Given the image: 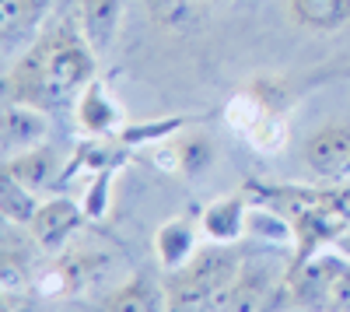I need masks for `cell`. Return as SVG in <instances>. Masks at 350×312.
Wrapping results in <instances>:
<instances>
[{"mask_svg": "<svg viewBox=\"0 0 350 312\" xmlns=\"http://www.w3.org/2000/svg\"><path fill=\"white\" fill-rule=\"evenodd\" d=\"M287 21L312 36H333L350 28V0H284Z\"/></svg>", "mask_w": 350, "mask_h": 312, "instance_id": "7", "label": "cell"}, {"mask_svg": "<svg viewBox=\"0 0 350 312\" xmlns=\"http://www.w3.org/2000/svg\"><path fill=\"white\" fill-rule=\"evenodd\" d=\"M158 305H161V295L148 274H137V277L123 281L105 298V312H158Z\"/></svg>", "mask_w": 350, "mask_h": 312, "instance_id": "16", "label": "cell"}, {"mask_svg": "<svg viewBox=\"0 0 350 312\" xmlns=\"http://www.w3.org/2000/svg\"><path fill=\"white\" fill-rule=\"evenodd\" d=\"M28 224V235L32 242L46 252H60L67 246V239L77 232L81 224V207L67 196H56V200H46L32 211V218L25 221Z\"/></svg>", "mask_w": 350, "mask_h": 312, "instance_id": "5", "label": "cell"}, {"mask_svg": "<svg viewBox=\"0 0 350 312\" xmlns=\"http://www.w3.org/2000/svg\"><path fill=\"white\" fill-rule=\"evenodd\" d=\"M56 176V155L46 144H36L28 151H18L4 161V179L18 183L28 193H39L42 186H49Z\"/></svg>", "mask_w": 350, "mask_h": 312, "instance_id": "11", "label": "cell"}, {"mask_svg": "<svg viewBox=\"0 0 350 312\" xmlns=\"http://www.w3.org/2000/svg\"><path fill=\"white\" fill-rule=\"evenodd\" d=\"M249 204L242 193H228V196H217L214 204H207L200 218V229L211 242H221V246H231L249 224Z\"/></svg>", "mask_w": 350, "mask_h": 312, "instance_id": "10", "label": "cell"}, {"mask_svg": "<svg viewBox=\"0 0 350 312\" xmlns=\"http://www.w3.org/2000/svg\"><path fill=\"white\" fill-rule=\"evenodd\" d=\"M98 270V257L95 252H64L56 257V263L42 274V291L46 295H74L77 288H84L92 274Z\"/></svg>", "mask_w": 350, "mask_h": 312, "instance_id": "12", "label": "cell"}, {"mask_svg": "<svg viewBox=\"0 0 350 312\" xmlns=\"http://www.w3.org/2000/svg\"><path fill=\"white\" fill-rule=\"evenodd\" d=\"M239 267L242 260L221 242L211 249H196V257L179 270H172L168 277V288H165L168 312H214L217 295L235 277Z\"/></svg>", "mask_w": 350, "mask_h": 312, "instance_id": "2", "label": "cell"}, {"mask_svg": "<svg viewBox=\"0 0 350 312\" xmlns=\"http://www.w3.org/2000/svg\"><path fill=\"white\" fill-rule=\"evenodd\" d=\"M49 133V120H46V112L39 105H28V102H11L4 109V140H8V148H36L42 144Z\"/></svg>", "mask_w": 350, "mask_h": 312, "instance_id": "14", "label": "cell"}, {"mask_svg": "<svg viewBox=\"0 0 350 312\" xmlns=\"http://www.w3.org/2000/svg\"><path fill=\"white\" fill-rule=\"evenodd\" d=\"M196 4H200V8H207V11H211V4H214V0H196Z\"/></svg>", "mask_w": 350, "mask_h": 312, "instance_id": "20", "label": "cell"}, {"mask_svg": "<svg viewBox=\"0 0 350 312\" xmlns=\"http://www.w3.org/2000/svg\"><path fill=\"white\" fill-rule=\"evenodd\" d=\"M144 4H148L151 21L165 32H189L207 14V8H200L196 0H144Z\"/></svg>", "mask_w": 350, "mask_h": 312, "instance_id": "17", "label": "cell"}, {"mask_svg": "<svg viewBox=\"0 0 350 312\" xmlns=\"http://www.w3.org/2000/svg\"><path fill=\"white\" fill-rule=\"evenodd\" d=\"M333 249H340V252H347V257H350V224L340 232V239L333 242Z\"/></svg>", "mask_w": 350, "mask_h": 312, "instance_id": "19", "label": "cell"}, {"mask_svg": "<svg viewBox=\"0 0 350 312\" xmlns=\"http://www.w3.org/2000/svg\"><path fill=\"white\" fill-rule=\"evenodd\" d=\"M74 102H77V127L84 133H92V137H109L116 127H120V120H123L120 102L112 99V92L105 88L98 77L88 84Z\"/></svg>", "mask_w": 350, "mask_h": 312, "instance_id": "8", "label": "cell"}, {"mask_svg": "<svg viewBox=\"0 0 350 312\" xmlns=\"http://www.w3.org/2000/svg\"><path fill=\"white\" fill-rule=\"evenodd\" d=\"M154 252L165 270H179L183 263H189L196 257V229L186 218L165 221L154 235Z\"/></svg>", "mask_w": 350, "mask_h": 312, "instance_id": "15", "label": "cell"}, {"mask_svg": "<svg viewBox=\"0 0 350 312\" xmlns=\"http://www.w3.org/2000/svg\"><path fill=\"white\" fill-rule=\"evenodd\" d=\"M95 49L81 36V28L60 25L39 39L11 74V99L28 105H64L77 99L95 81Z\"/></svg>", "mask_w": 350, "mask_h": 312, "instance_id": "1", "label": "cell"}, {"mask_svg": "<svg viewBox=\"0 0 350 312\" xmlns=\"http://www.w3.org/2000/svg\"><path fill=\"white\" fill-rule=\"evenodd\" d=\"M214 140L207 133H175L161 140L154 161L175 176H203L214 165Z\"/></svg>", "mask_w": 350, "mask_h": 312, "instance_id": "6", "label": "cell"}, {"mask_svg": "<svg viewBox=\"0 0 350 312\" xmlns=\"http://www.w3.org/2000/svg\"><path fill=\"white\" fill-rule=\"evenodd\" d=\"M291 302L308 312H350V257L333 249L295 263Z\"/></svg>", "mask_w": 350, "mask_h": 312, "instance_id": "3", "label": "cell"}, {"mask_svg": "<svg viewBox=\"0 0 350 312\" xmlns=\"http://www.w3.org/2000/svg\"><path fill=\"white\" fill-rule=\"evenodd\" d=\"M123 21V0H81V36L95 53L109 49Z\"/></svg>", "mask_w": 350, "mask_h": 312, "instance_id": "13", "label": "cell"}, {"mask_svg": "<svg viewBox=\"0 0 350 312\" xmlns=\"http://www.w3.org/2000/svg\"><path fill=\"white\" fill-rule=\"evenodd\" d=\"M46 11V0H0V25L4 36L14 39L25 28H32L39 21V14Z\"/></svg>", "mask_w": 350, "mask_h": 312, "instance_id": "18", "label": "cell"}, {"mask_svg": "<svg viewBox=\"0 0 350 312\" xmlns=\"http://www.w3.org/2000/svg\"><path fill=\"white\" fill-rule=\"evenodd\" d=\"M270 295V270L242 263L214 302V312H256Z\"/></svg>", "mask_w": 350, "mask_h": 312, "instance_id": "9", "label": "cell"}, {"mask_svg": "<svg viewBox=\"0 0 350 312\" xmlns=\"http://www.w3.org/2000/svg\"><path fill=\"white\" fill-rule=\"evenodd\" d=\"M301 161L315 179L326 183H347L350 179V123H323L315 127L305 144Z\"/></svg>", "mask_w": 350, "mask_h": 312, "instance_id": "4", "label": "cell"}]
</instances>
